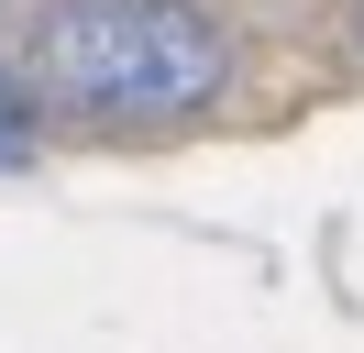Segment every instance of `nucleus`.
<instances>
[{"mask_svg":"<svg viewBox=\"0 0 364 353\" xmlns=\"http://www.w3.org/2000/svg\"><path fill=\"white\" fill-rule=\"evenodd\" d=\"M33 144H45V100L23 66H0V166H33Z\"/></svg>","mask_w":364,"mask_h":353,"instance_id":"f03ea898","label":"nucleus"},{"mask_svg":"<svg viewBox=\"0 0 364 353\" xmlns=\"http://www.w3.org/2000/svg\"><path fill=\"white\" fill-rule=\"evenodd\" d=\"M33 100L100 132L199 122L232 78V33L199 0H55L33 22Z\"/></svg>","mask_w":364,"mask_h":353,"instance_id":"f257e3e1","label":"nucleus"}]
</instances>
